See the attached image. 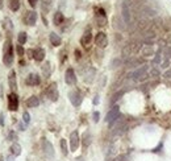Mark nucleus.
Returning a JSON list of instances; mask_svg holds the SVG:
<instances>
[{"label":"nucleus","mask_w":171,"mask_h":161,"mask_svg":"<svg viewBox=\"0 0 171 161\" xmlns=\"http://www.w3.org/2000/svg\"><path fill=\"white\" fill-rule=\"evenodd\" d=\"M50 42H51V45H54V46H59L62 40L57 33H50Z\"/></svg>","instance_id":"dca6fc26"},{"label":"nucleus","mask_w":171,"mask_h":161,"mask_svg":"<svg viewBox=\"0 0 171 161\" xmlns=\"http://www.w3.org/2000/svg\"><path fill=\"white\" fill-rule=\"evenodd\" d=\"M17 40H18V44H21V45H22V44H25V42H26V40H28V36H26V33L21 32L20 35H18V38H17Z\"/></svg>","instance_id":"412c9836"},{"label":"nucleus","mask_w":171,"mask_h":161,"mask_svg":"<svg viewBox=\"0 0 171 161\" xmlns=\"http://www.w3.org/2000/svg\"><path fill=\"white\" fill-rule=\"evenodd\" d=\"M151 75H159V71L157 70V69H153V70H151Z\"/></svg>","instance_id":"7c9ffc66"},{"label":"nucleus","mask_w":171,"mask_h":161,"mask_svg":"<svg viewBox=\"0 0 171 161\" xmlns=\"http://www.w3.org/2000/svg\"><path fill=\"white\" fill-rule=\"evenodd\" d=\"M84 147H88V144H90V135H88V132H86L84 133Z\"/></svg>","instance_id":"393cba45"},{"label":"nucleus","mask_w":171,"mask_h":161,"mask_svg":"<svg viewBox=\"0 0 171 161\" xmlns=\"http://www.w3.org/2000/svg\"><path fill=\"white\" fill-rule=\"evenodd\" d=\"M68 96H70V100L74 106H79L82 103V96L78 91H71L70 94H68Z\"/></svg>","instance_id":"9d476101"},{"label":"nucleus","mask_w":171,"mask_h":161,"mask_svg":"<svg viewBox=\"0 0 171 161\" xmlns=\"http://www.w3.org/2000/svg\"><path fill=\"white\" fill-rule=\"evenodd\" d=\"M33 58H34L36 61H38V62L42 61L43 58H45V50L41 49V48H38V49H36V50L33 52Z\"/></svg>","instance_id":"ddd939ff"},{"label":"nucleus","mask_w":171,"mask_h":161,"mask_svg":"<svg viewBox=\"0 0 171 161\" xmlns=\"http://www.w3.org/2000/svg\"><path fill=\"white\" fill-rule=\"evenodd\" d=\"M119 116H120V107L115 106V107H112V110L108 112V114H107L105 121H107V123H108L109 125H112L117 119H119Z\"/></svg>","instance_id":"f03ea898"},{"label":"nucleus","mask_w":171,"mask_h":161,"mask_svg":"<svg viewBox=\"0 0 171 161\" xmlns=\"http://www.w3.org/2000/svg\"><path fill=\"white\" fill-rule=\"evenodd\" d=\"M11 150H12V155H13V156H18V155L21 153V147H20V144L14 143L12 147H11Z\"/></svg>","instance_id":"aec40b11"},{"label":"nucleus","mask_w":171,"mask_h":161,"mask_svg":"<svg viewBox=\"0 0 171 161\" xmlns=\"http://www.w3.org/2000/svg\"><path fill=\"white\" fill-rule=\"evenodd\" d=\"M28 2H29V4H31V7H36V4H37L38 0H28Z\"/></svg>","instance_id":"c85d7f7f"},{"label":"nucleus","mask_w":171,"mask_h":161,"mask_svg":"<svg viewBox=\"0 0 171 161\" xmlns=\"http://www.w3.org/2000/svg\"><path fill=\"white\" fill-rule=\"evenodd\" d=\"M8 82H9V87H11L12 90H16L17 83H16V73H14V71H11V73H9Z\"/></svg>","instance_id":"4468645a"},{"label":"nucleus","mask_w":171,"mask_h":161,"mask_svg":"<svg viewBox=\"0 0 171 161\" xmlns=\"http://www.w3.org/2000/svg\"><path fill=\"white\" fill-rule=\"evenodd\" d=\"M8 108L11 111H16L18 108V96L14 92L8 95Z\"/></svg>","instance_id":"7ed1b4c3"},{"label":"nucleus","mask_w":171,"mask_h":161,"mask_svg":"<svg viewBox=\"0 0 171 161\" xmlns=\"http://www.w3.org/2000/svg\"><path fill=\"white\" fill-rule=\"evenodd\" d=\"M61 148H62V152H63V155H67V144H66V140L65 139H62L61 140Z\"/></svg>","instance_id":"5701e85b"},{"label":"nucleus","mask_w":171,"mask_h":161,"mask_svg":"<svg viewBox=\"0 0 171 161\" xmlns=\"http://www.w3.org/2000/svg\"><path fill=\"white\" fill-rule=\"evenodd\" d=\"M40 104V100H38L37 96H31L28 100H26V106L28 107H37Z\"/></svg>","instance_id":"f3484780"},{"label":"nucleus","mask_w":171,"mask_h":161,"mask_svg":"<svg viewBox=\"0 0 171 161\" xmlns=\"http://www.w3.org/2000/svg\"><path fill=\"white\" fill-rule=\"evenodd\" d=\"M91 40H92V36H91V32L90 31H87L84 35H83V37L80 38V44L84 48H87L90 45V42H91Z\"/></svg>","instance_id":"f8f14e48"},{"label":"nucleus","mask_w":171,"mask_h":161,"mask_svg":"<svg viewBox=\"0 0 171 161\" xmlns=\"http://www.w3.org/2000/svg\"><path fill=\"white\" fill-rule=\"evenodd\" d=\"M46 94L47 96L50 98L51 100H57L58 99V90H57V83H51L50 86L47 87L46 90Z\"/></svg>","instance_id":"423d86ee"},{"label":"nucleus","mask_w":171,"mask_h":161,"mask_svg":"<svg viewBox=\"0 0 171 161\" xmlns=\"http://www.w3.org/2000/svg\"><path fill=\"white\" fill-rule=\"evenodd\" d=\"M65 81H66L67 85H75L76 77H75V73H74V70H72V69H67V70H66Z\"/></svg>","instance_id":"0eeeda50"},{"label":"nucleus","mask_w":171,"mask_h":161,"mask_svg":"<svg viewBox=\"0 0 171 161\" xmlns=\"http://www.w3.org/2000/svg\"><path fill=\"white\" fill-rule=\"evenodd\" d=\"M121 9H123V19L126 24L130 23V11L128 7V2H124L123 6H121Z\"/></svg>","instance_id":"6e6552de"},{"label":"nucleus","mask_w":171,"mask_h":161,"mask_svg":"<svg viewBox=\"0 0 171 161\" xmlns=\"http://www.w3.org/2000/svg\"><path fill=\"white\" fill-rule=\"evenodd\" d=\"M54 24L55 25H61V24L63 23V20H65V17H63V13L62 12H57L55 15H54Z\"/></svg>","instance_id":"a211bd4d"},{"label":"nucleus","mask_w":171,"mask_h":161,"mask_svg":"<svg viewBox=\"0 0 171 161\" xmlns=\"http://www.w3.org/2000/svg\"><path fill=\"white\" fill-rule=\"evenodd\" d=\"M99 103V96H95V99H94V104H97Z\"/></svg>","instance_id":"473e14b6"},{"label":"nucleus","mask_w":171,"mask_h":161,"mask_svg":"<svg viewBox=\"0 0 171 161\" xmlns=\"http://www.w3.org/2000/svg\"><path fill=\"white\" fill-rule=\"evenodd\" d=\"M95 42H96L97 46L105 48L107 45H108V38H107L105 33H103V32H99V33H97L96 37H95Z\"/></svg>","instance_id":"39448f33"},{"label":"nucleus","mask_w":171,"mask_h":161,"mask_svg":"<svg viewBox=\"0 0 171 161\" xmlns=\"http://www.w3.org/2000/svg\"><path fill=\"white\" fill-rule=\"evenodd\" d=\"M43 73H45V74H49V73H50V63H49V62L43 66Z\"/></svg>","instance_id":"a878e982"},{"label":"nucleus","mask_w":171,"mask_h":161,"mask_svg":"<svg viewBox=\"0 0 171 161\" xmlns=\"http://www.w3.org/2000/svg\"><path fill=\"white\" fill-rule=\"evenodd\" d=\"M75 56H76V60H79V58H80V52L79 50H75Z\"/></svg>","instance_id":"2f4dec72"},{"label":"nucleus","mask_w":171,"mask_h":161,"mask_svg":"<svg viewBox=\"0 0 171 161\" xmlns=\"http://www.w3.org/2000/svg\"><path fill=\"white\" fill-rule=\"evenodd\" d=\"M22 119H24V123L28 124L29 121H31V115L28 114V112H24V115H22Z\"/></svg>","instance_id":"b1692460"},{"label":"nucleus","mask_w":171,"mask_h":161,"mask_svg":"<svg viewBox=\"0 0 171 161\" xmlns=\"http://www.w3.org/2000/svg\"><path fill=\"white\" fill-rule=\"evenodd\" d=\"M3 7V0H0V8Z\"/></svg>","instance_id":"72a5a7b5"},{"label":"nucleus","mask_w":171,"mask_h":161,"mask_svg":"<svg viewBox=\"0 0 171 161\" xmlns=\"http://www.w3.org/2000/svg\"><path fill=\"white\" fill-rule=\"evenodd\" d=\"M99 119H100V115H99V112H97V111H95V112H94V121H95V123H97V121H99Z\"/></svg>","instance_id":"cd10ccee"},{"label":"nucleus","mask_w":171,"mask_h":161,"mask_svg":"<svg viewBox=\"0 0 171 161\" xmlns=\"http://www.w3.org/2000/svg\"><path fill=\"white\" fill-rule=\"evenodd\" d=\"M2 87H3V86L0 85V96H2Z\"/></svg>","instance_id":"f704fd0d"},{"label":"nucleus","mask_w":171,"mask_h":161,"mask_svg":"<svg viewBox=\"0 0 171 161\" xmlns=\"http://www.w3.org/2000/svg\"><path fill=\"white\" fill-rule=\"evenodd\" d=\"M40 77H38L37 74H31L28 78H26V85L29 86H36V85H40Z\"/></svg>","instance_id":"9b49d317"},{"label":"nucleus","mask_w":171,"mask_h":161,"mask_svg":"<svg viewBox=\"0 0 171 161\" xmlns=\"http://www.w3.org/2000/svg\"><path fill=\"white\" fill-rule=\"evenodd\" d=\"M9 8H11L13 12H16L17 9L20 8V0H9Z\"/></svg>","instance_id":"6ab92c4d"},{"label":"nucleus","mask_w":171,"mask_h":161,"mask_svg":"<svg viewBox=\"0 0 171 161\" xmlns=\"http://www.w3.org/2000/svg\"><path fill=\"white\" fill-rule=\"evenodd\" d=\"M43 148H45V152L49 157H53L54 156V152H53V145L49 143L47 140H43Z\"/></svg>","instance_id":"2eb2a0df"},{"label":"nucleus","mask_w":171,"mask_h":161,"mask_svg":"<svg viewBox=\"0 0 171 161\" xmlns=\"http://www.w3.org/2000/svg\"><path fill=\"white\" fill-rule=\"evenodd\" d=\"M16 50H17V54H18V56H24V49H22L21 45H17Z\"/></svg>","instance_id":"bb28decb"},{"label":"nucleus","mask_w":171,"mask_h":161,"mask_svg":"<svg viewBox=\"0 0 171 161\" xmlns=\"http://www.w3.org/2000/svg\"><path fill=\"white\" fill-rule=\"evenodd\" d=\"M3 61L7 66H11L13 62V48L11 45V41L6 42V46H4V56H3Z\"/></svg>","instance_id":"f257e3e1"},{"label":"nucleus","mask_w":171,"mask_h":161,"mask_svg":"<svg viewBox=\"0 0 171 161\" xmlns=\"http://www.w3.org/2000/svg\"><path fill=\"white\" fill-rule=\"evenodd\" d=\"M148 70V66H144V67H141V69H138L137 71H134L133 73V78H138L141 74H144V73Z\"/></svg>","instance_id":"4be33fe9"},{"label":"nucleus","mask_w":171,"mask_h":161,"mask_svg":"<svg viewBox=\"0 0 171 161\" xmlns=\"http://www.w3.org/2000/svg\"><path fill=\"white\" fill-rule=\"evenodd\" d=\"M0 161H3V159H2V157H0Z\"/></svg>","instance_id":"c9c22d12"},{"label":"nucleus","mask_w":171,"mask_h":161,"mask_svg":"<svg viewBox=\"0 0 171 161\" xmlns=\"http://www.w3.org/2000/svg\"><path fill=\"white\" fill-rule=\"evenodd\" d=\"M80 144V139H79V133H78V131H74L71 135H70V147H71V150L74 152V150L78 149Z\"/></svg>","instance_id":"20e7f679"},{"label":"nucleus","mask_w":171,"mask_h":161,"mask_svg":"<svg viewBox=\"0 0 171 161\" xmlns=\"http://www.w3.org/2000/svg\"><path fill=\"white\" fill-rule=\"evenodd\" d=\"M0 125H4V114H0Z\"/></svg>","instance_id":"c756f323"},{"label":"nucleus","mask_w":171,"mask_h":161,"mask_svg":"<svg viewBox=\"0 0 171 161\" xmlns=\"http://www.w3.org/2000/svg\"><path fill=\"white\" fill-rule=\"evenodd\" d=\"M37 21V13L34 11H29L26 12L25 15V23L28 24V25H34Z\"/></svg>","instance_id":"1a4fd4ad"}]
</instances>
